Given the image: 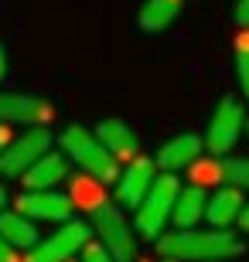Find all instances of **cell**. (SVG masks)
Returning a JSON list of instances; mask_svg holds the SVG:
<instances>
[{
  "instance_id": "obj_1",
  "label": "cell",
  "mask_w": 249,
  "mask_h": 262,
  "mask_svg": "<svg viewBox=\"0 0 249 262\" xmlns=\"http://www.w3.org/2000/svg\"><path fill=\"white\" fill-rule=\"evenodd\" d=\"M157 249L167 259L178 262H208V259H232V255L242 252V242L225 228H215V232H195V228H181V232H171L157 238Z\"/></svg>"
},
{
  "instance_id": "obj_2",
  "label": "cell",
  "mask_w": 249,
  "mask_h": 262,
  "mask_svg": "<svg viewBox=\"0 0 249 262\" xmlns=\"http://www.w3.org/2000/svg\"><path fill=\"white\" fill-rule=\"evenodd\" d=\"M58 146L65 150L68 160H75L86 174H92L103 184L120 181V160L113 157V150L99 140V133H89L82 126H65L58 133Z\"/></svg>"
},
{
  "instance_id": "obj_3",
  "label": "cell",
  "mask_w": 249,
  "mask_h": 262,
  "mask_svg": "<svg viewBox=\"0 0 249 262\" xmlns=\"http://www.w3.org/2000/svg\"><path fill=\"white\" fill-rule=\"evenodd\" d=\"M178 194H181V187H178V177L164 174L154 181V187L147 191V198L140 201V208H137V235H144V238H161L164 225H167V218H171L174 211V201H178Z\"/></svg>"
},
{
  "instance_id": "obj_4",
  "label": "cell",
  "mask_w": 249,
  "mask_h": 262,
  "mask_svg": "<svg viewBox=\"0 0 249 262\" xmlns=\"http://www.w3.org/2000/svg\"><path fill=\"white\" fill-rule=\"evenodd\" d=\"M92 225H96L99 238H103V245L109 249V255L116 262H133L137 259V228L126 225L120 208H109V204L96 208L92 211Z\"/></svg>"
},
{
  "instance_id": "obj_5",
  "label": "cell",
  "mask_w": 249,
  "mask_h": 262,
  "mask_svg": "<svg viewBox=\"0 0 249 262\" xmlns=\"http://www.w3.org/2000/svg\"><path fill=\"white\" fill-rule=\"evenodd\" d=\"M246 129V113H242V102L236 96H225L215 106L212 113V123H208V133H205V146L212 154H225L236 146V140L242 136Z\"/></svg>"
},
{
  "instance_id": "obj_6",
  "label": "cell",
  "mask_w": 249,
  "mask_h": 262,
  "mask_svg": "<svg viewBox=\"0 0 249 262\" xmlns=\"http://www.w3.org/2000/svg\"><path fill=\"white\" fill-rule=\"evenodd\" d=\"M51 146V133L45 126H28V133L7 143V150L0 154V174L4 177H21L31 164H38L41 157L48 154Z\"/></svg>"
},
{
  "instance_id": "obj_7",
  "label": "cell",
  "mask_w": 249,
  "mask_h": 262,
  "mask_svg": "<svg viewBox=\"0 0 249 262\" xmlns=\"http://www.w3.org/2000/svg\"><path fill=\"white\" fill-rule=\"evenodd\" d=\"M89 235L92 232H89L86 222H65L51 238H45V242L34 245L24 262H68L79 249L89 245Z\"/></svg>"
},
{
  "instance_id": "obj_8",
  "label": "cell",
  "mask_w": 249,
  "mask_h": 262,
  "mask_svg": "<svg viewBox=\"0 0 249 262\" xmlns=\"http://www.w3.org/2000/svg\"><path fill=\"white\" fill-rule=\"evenodd\" d=\"M55 116V109L38 96L21 92H0V123H24V126H45Z\"/></svg>"
},
{
  "instance_id": "obj_9",
  "label": "cell",
  "mask_w": 249,
  "mask_h": 262,
  "mask_svg": "<svg viewBox=\"0 0 249 262\" xmlns=\"http://www.w3.org/2000/svg\"><path fill=\"white\" fill-rule=\"evenodd\" d=\"M154 181H157V164L154 160H144V157H137V160H130V167H126L123 174H120V181H116V198H120V204H126V208H140V201L147 198V191L154 187Z\"/></svg>"
},
{
  "instance_id": "obj_10",
  "label": "cell",
  "mask_w": 249,
  "mask_h": 262,
  "mask_svg": "<svg viewBox=\"0 0 249 262\" xmlns=\"http://www.w3.org/2000/svg\"><path fill=\"white\" fill-rule=\"evenodd\" d=\"M72 198L55 194V191H28V194L17 198V211L28 214V218H38V222H68L72 218Z\"/></svg>"
},
{
  "instance_id": "obj_11",
  "label": "cell",
  "mask_w": 249,
  "mask_h": 262,
  "mask_svg": "<svg viewBox=\"0 0 249 262\" xmlns=\"http://www.w3.org/2000/svg\"><path fill=\"white\" fill-rule=\"evenodd\" d=\"M201 150H205V140L198 133H181L157 150V167H164L167 174L181 170V167H191L195 160H201Z\"/></svg>"
},
{
  "instance_id": "obj_12",
  "label": "cell",
  "mask_w": 249,
  "mask_h": 262,
  "mask_svg": "<svg viewBox=\"0 0 249 262\" xmlns=\"http://www.w3.org/2000/svg\"><path fill=\"white\" fill-rule=\"evenodd\" d=\"M65 177H68V157L48 150L38 164H31L28 170L21 174V181H24L28 191H48V187H55L58 181H65Z\"/></svg>"
},
{
  "instance_id": "obj_13",
  "label": "cell",
  "mask_w": 249,
  "mask_h": 262,
  "mask_svg": "<svg viewBox=\"0 0 249 262\" xmlns=\"http://www.w3.org/2000/svg\"><path fill=\"white\" fill-rule=\"evenodd\" d=\"M242 211H246V198H242L239 187H219L215 194L208 198V208H205V218H208L215 228H229L232 222H239Z\"/></svg>"
},
{
  "instance_id": "obj_14",
  "label": "cell",
  "mask_w": 249,
  "mask_h": 262,
  "mask_svg": "<svg viewBox=\"0 0 249 262\" xmlns=\"http://www.w3.org/2000/svg\"><path fill=\"white\" fill-rule=\"evenodd\" d=\"M96 133H99V140L113 150L116 160H126V164H130V160L140 157V140H137V133L126 126L123 119H103Z\"/></svg>"
},
{
  "instance_id": "obj_15",
  "label": "cell",
  "mask_w": 249,
  "mask_h": 262,
  "mask_svg": "<svg viewBox=\"0 0 249 262\" xmlns=\"http://www.w3.org/2000/svg\"><path fill=\"white\" fill-rule=\"evenodd\" d=\"M205 208H208L205 191H201L198 184H195V187H184L181 194H178V201H174L171 218H174V225H178V228H195V222L205 214Z\"/></svg>"
},
{
  "instance_id": "obj_16",
  "label": "cell",
  "mask_w": 249,
  "mask_h": 262,
  "mask_svg": "<svg viewBox=\"0 0 249 262\" xmlns=\"http://www.w3.org/2000/svg\"><path fill=\"white\" fill-rule=\"evenodd\" d=\"M0 235L10 245H17V249H34L38 245L34 225H31L28 214H21V211H0Z\"/></svg>"
},
{
  "instance_id": "obj_17",
  "label": "cell",
  "mask_w": 249,
  "mask_h": 262,
  "mask_svg": "<svg viewBox=\"0 0 249 262\" xmlns=\"http://www.w3.org/2000/svg\"><path fill=\"white\" fill-rule=\"evenodd\" d=\"M178 14H181V0H147L137 20L144 31H164L178 20Z\"/></svg>"
},
{
  "instance_id": "obj_18",
  "label": "cell",
  "mask_w": 249,
  "mask_h": 262,
  "mask_svg": "<svg viewBox=\"0 0 249 262\" xmlns=\"http://www.w3.org/2000/svg\"><path fill=\"white\" fill-rule=\"evenodd\" d=\"M236 75H239V89L249 99V28H242V34L236 38Z\"/></svg>"
},
{
  "instance_id": "obj_19",
  "label": "cell",
  "mask_w": 249,
  "mask_h": 262,
  "mask_svg": "<svg viewBox=\"0 0 249 262\" xmlns=\"http://www.w3.org/2000/svg\"><path fill=\"white\" fill-rule=\"evenodd\" d=\"M222 177H225L232 187L249 191V160L246 157H229V160H222Z\"/></svg>"
},
{
  "instance_id": "obj_20",
  "label": "cell",
  "mask_w": 249,
  "mask_h": 262,
  "mask_svg": "<svg viewBox=\"0 0 249 262\" xmlns=\"http://www.w3.org/2000/svg\"><path fill=\"white\" fill-rule=\"evenodd\" d=\"M99 184H103V181H96V177L89 174L86 181H79V187H75V194H79V201L86 204L89 211H96V208H103V191H99Z\"/></svg>"
},
{
  "instance_id": "obj_21",
  "label": "cell",
  "mask_w": 249,
  "mask_h": 262,
  "mask_svg": "<svg viewBox=\"0 0 249 262\" xmlns=\"http://www.w3.org/2000/svg\"><path fill=\"white\" fill-rule=\"evenodd\" d=\"M195 181H198V187L201 184H215V181H225V177H222V164H198V160H195Z\"/></svg>"
},
{
  "instance_id": "obj_22",
  "label": "cell",
  "mask_w": 249,
  "mask_h": 262,
  "mask_svg": "<svg viewBox=\"0 0 249 262\" xmlns=\"http://www.w3.org/2000/svg\"><path fill=\"white\" fill-rule=\"evenodd\" d=\"M82 262H116V259L109 255L106 245H86L82 249Z\"/></svg>"
},
{
  "instance_id": "obj_23",
  "label": "cell",
  "mask_w": 249,
  "mask_h": 262,
  "mask_svg": "<svg viewBox=\"0 0 249 262\" xmlns=\"http://www.w3.org/2000/svg\"><path fill=\"white\" fill-rule=\"evenodd\" d=\"M0 262H24V259L17 255V245H10L4 235H0Z\"/></svg>"
},
{
  "instance_id": "obj_24",
  "label": "cell",
  "mask_w": 249,
  "mask_h": 262,
  "mask_svg": "<svg viewBox=\"0 0 249 262\" xmlns=\"http://www.w3.org/2000/svg\"><path fill=\"white\" fill-rule=\"evenodd\" d=\"M236 24L249 28V0H236Z\"/></svg>"
},
{
  "instance_id": "obj_25",
  "label": "cell",
  "mask_w": 249,
  "mask_h": 262,
  "mask_svg": "<svg viewBox=\"0 0 249 262\" xmlns=\"http://www.w3.org/2000/svg\"><path fill=\"white\" fill-rule=\"evenodd\" d=\"M7 143H10V129H7V123H0V154L7 150Z\"/></svg>"
},
{
  "instance_id": "obj_26",
  "label": "cell",
  "mask_w": 249,
  "mask_h": 262,
  "mask_svg": "<svg viewBox=\"0 0 249 262\" xmlns=\"http://www.w3.org/2000/svg\"><path fill=\"white\" fill-rule=\"evenodd\" d=\"M4 75H7V51L0 45V82H4Z\"/></svg>"
},
{
  "instance_id": "obj_27",
  "label": "cell",
  "mask_w": 249,
  "mask_h": 262,
  "mask_svg": "<svg viewBox=\"0 0 249 262\" xmlns=\"http://www.w3.org/2000/svg\"><path fill=\"white\" fill-rule=\"evenodd\" d=\"M239 225H242V232H249V204H246V211H242V218H239Z\"/></svg>"
},
{
  "instance_id": "obj_28",
  "label": "cell",
  "mask_w": 249,
  "mask_h": 262,
  "mask_svg": "<svg viewBox=\"0 0 249 262\" xmlns=\"http://www.w3.org/2000/svg\"><path fill=\"white\" fill-rule=\"evenodd\" d=\"M4 201H7V194H4V187H0V208H4Z\"/></svg>"
},
{
  "instance_id": "obj_29",
  "label": "cell",
  "mask_w": 249,
  "mask_h": 262,
  "mask_svg": "<svg viewBox=\"0 0 249 262\" xmlns=\"http://www.w3.org/2000/svg\"><path fill=\"white\" fill-rule=\"evenodd\" d=\"M167 262H178V259H167Z\"/></svg>"
},
{
  "instance_id": "obj_30",
  "label": "cell",
  "mask_w": 249,
  "mask_h": 262,
  "mask_svg": "<svg viewBox=\"0 0 249 262\" xmlns=\"http://www.w3.org/2000/svg\"><path fill=\"white\" fill-rule=\"evenodd\" d=\"M68 262H72V259H68Z\"/></svg>"
}]
</instances>
